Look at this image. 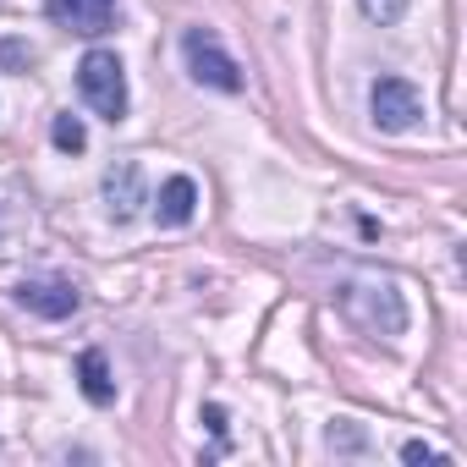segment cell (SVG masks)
<instances>
[{"label":"cell","mask_w":467,"mask_h":467,"mask_svg":"<svg viewBox=\"0 0 467 467\" xmlns=\"http://www.w3.org/2000/svg\"><path fill=\"white\" fill-rule=\"evenodd\" d=\"M50 138H56V149H61V154H83V149H88V132H83V121H78L72 110H67V116H56Z\"/></svg>","instance_id":"cell-10"},{"label":"cell","mask_w":467,"mask_h":467,"mask_svg":"<svg viewBox=\"0 0 467 467\" xmlns=\"http://www.w3.org/2000/svg\"><path fill=\"white\" fill-rule=\"evenodd\" d=\"M138 203H143V176H138V165H132V160L110 165V171H105V209H110V220H132Z\"/></svg>","instance_id":"cell-7"},{"label":"cell","mask_w":467,"mask_h":467,"mask_svg":"<svg viewBox=\"0 0 467 467\" xmlns=\"http://www.w3.org/2000/svg\"><path fill=\"white\" fill-rule=\"evenodd\" d=\"M45 12H50L56 28L83 34V39H99L116 23V0H45Z\"/></svg>","instance_id":"cell-5"},{"label":"cell","mask_w":467,"mask_h":467,"mask_svg":"<svg viewBox=\"0 0 467 467\" xmlns=\"http://www.w3.org/2000/svg\"><path fill=\"white\" fill-rule=\"evenodd\" d=\"M78 385H83V396H88L94 407H110V401H116V379H110V363H105L99 347H88V352L78 358Z\"/></svg>","instance_id":"cell-9"},{"label":"cell","mask_w":467,"mask_h":467,"mask_svg":"<svg viewBox=\"0 0 467 467\" xmlns=\"http://www.w3.org/2000/svg\"><path fill=\"white\" fill-rule=\"evenodd\" d=\"M182 56H187V72L203 83V88H220V94H237L243 88V67L220 50V39L209 28H187L182 34Z\"/></svg>","instance_id":"cell-3"},{"label":"cell","mask_w":467,"mask_h":467,"mask_svg":"<svg viewBox=\"0 0 467 467\" xmlns=\"http://www.w3.org/2000/svg\"><path fill=\"white\" fill-rule=\"evenodd\" d=\"M358 6H363V17H368L374 28H396L401 12H407V0H358Z\"/></svg>","instance_id":"cell-11"},{"label":"cell","mask_w":467,"mask_h":467,"mask_svg":"<svg viewBox=\"0 0 467 467\" xmlns=\"http://www.w3.org/2000/svg\"><path fill=\"white\" fill-rule=\"evenodd\" d=\"M198 214V187H192V176H171L165 187H160V198H154V220L160 225H187Z\"/></svg>","instance_id":"cell-8"},{"label":"cell","mask_w":467,"mask_h":467,"mask_svg":"<svg viewBox=\"0 0 467 467\" xmlns=\"http://www.w3.org/2000/svg\"><path fill=\"white\" fill-rule=\"evenodd\" d=\"M368 110H374V127L379 132H412L418 116H423V99L407 78H379L368 88Z\"/></svg>","instance_id":"cell-4"},{"label":"cell","mask_w":467,"mask_h":467,"mask_svg":"<svg viewBox=\"0 0 467 467\" xmlns=\"http://www.w3.org/2000/svg\"><path fill=\"white\" fill-rule=\"evenodd\" d=\"M78 88H83V99H88V110L94 116H105L110 127L116 121H127V72H121V61L110 56V50H88L83 61H78Z\"/></svg>","instance_id":"cell-2"},{"label":"cell","mask_w":467,"mask_h":467,"mask_svg":"<svg viewBox=\"0 0 467 467\" xmlns=\"http://www.w3.org/2000/svg\"><path fill=\"white\" fill-rule=\"evenodd\" d=\"M17 303L28 308V314H39V319H67V314H78V286L72 281H61V275H34V281H23L17 286Z\"/></svg>","instance_id":"cell-6"},{"label":"cell","mask_w":467,"mask_h":467,"mask_svg":"<svg viewBox=\"0 0 467 467\" xmlns=\"http://www.w3.org/2000/svg\"><path fill=\"white\" fill-rule=\"evenodd\" d=\"M401 462H451V456L434 451V445H423V440H407V445H401Z\"/></svg>","instance_id":"cell-12"},{"label":"cell","mask_w":467,"mask_h":467,"mask_svg":"<svg viewBox=\"0 0 467 467\" xmlns=\"http://www.w3.org/2000/svg\"><path fill=\"white\" fill-rule=\"evenodd\" d=\"M336 303H341V314H347L358 330H368V336H401V330H407V303H401V292H396L390 275H374V270L347 275V281L336 286Z\"/></svg>","instance_id":"cell-1"},{"label":"cell","mask_w":467,"mask_h":467,"mask_svg":"<svg viewBox=\"0 0 467 467\" xmlns=\"http://www.w3.org/2000/svg\"><path fill=\"white\" fill-rule=\"evenodd\" d=\"M203 418H209V429H214V434H225V412H220V407H203Z\"/></svg>","instance_id":"cell-14"},{"label":"cell","mask_w":467,"mask_h":467,"mask_svg":"<svg viewBox=\"0 0 467 467\" xmlns=\"http://www.w3.org/2000/svg\"><path fill=\"white\" fill-rule=\"evenodd\" d=\"M0 67H34V50L17 45V39H6V45H0Z\"/></svg>","instance_id":"cell-13"}]
</instances>
